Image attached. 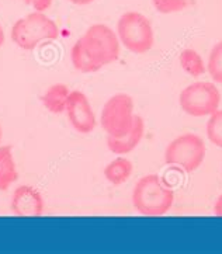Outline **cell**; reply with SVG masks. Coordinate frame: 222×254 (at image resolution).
I'll use <instances>...</instances> for the list:
<instances>
[{"mask_svg": "<svg viewBox=\"0 0 222 254\" xmlns=\"http://www.w3.org/2000/svg\"><path fill=\"white\" fill-rule=\"evenodd\" d=\"M4 40H6V37H4V30H3V27L0 24V47L4 44Z\"/></svg>", "mask_w": 222, "mask_h": 254, "instance_id": "obj_21", "label": "cell"}, {"mask_svg": "<svg viewBox=\"0 0 222 254\" xmlns=\"http://www.w3.org/2000/svg\"><path fill=\"white\" fill-rule=\"evenodd\" d=\"M206 143L196 133H184L173 139L165 152V163L179 166L186 173L197 170L206 159Z\"/></svg>", "mask_w": 222, "mask_h": 254, "instance_id": "obj_6", "label": "cell"}, {"mask_svg": "<svg viewBox=\"0 0 222 254\" xmlns=\"http://www.w3.org/2000/svg\"><path fill=\"white\" fill-rule=\"evenodd\" d=\"M59 37L55 21L41 11H33L17 20L11 28V40L18 48L33 51L42 41H52Z\"/></svg>", "mask_w": 222, "mask_h": 254, "instance_id": "obj_3", "label": "cell"}, {"mask_svg": "<svg viewBox=\"0 0 222 254\" xmlns=\"http://www.w3.org/2000/svg\"><path fill=\"white\" fill-rule=\"evenodd\" d=\"M45 209V202L41 192L31 186H20L14 190L11 197V211L21 218L41 216Z\"/></svg>", "mask_w": 222, "mask_h": 254, "instance_id": "obj_9", "label": "cell"}, {"mask_svg": "<svg viewBox=\"0 0 222 254\" xmlns=\"http://www.w3.org/2000/svg\"><path fill=\"white\" fill-rule=\"evenodd\" d=\"M71 3H74V4H77V6H86V4H90L93 3L94 0H69Z\"/></svg>", "mask_w": 222, "mask_h": 254, "instance_id": "obj_20", "label": "cell"}, {"mask_svg": "<svg viewBox=\"0 0 222 254\" xmlns=\"http://www.w3.org/2000/svg\"><path fill=\"white\" fill-rule=\"evenodd\" d=\"M181 110L191 117L214 114L221 104V93L210 82H196L180 93Z\"/></svg>", "mask_w": 222, "mask_h": 254, "instance_id": "obj_7", "label": "cell"}, {"mask_svg": "<svg viewBox=\"0 0 222 254\" xmlns=\"http://www.w3.org/2000/svg\"><path fill=\"white\" fill-rule=\"evenodd\" d=\"M27 4L33 6L35 11H45L51 7L52 0H24Z\"/></svg>", "mask_w": 222, "mask_h": 254, "instance_id": "obj_18", "label": "cell"}, {"mask_svg": "<svg viewBox=\"0 0 222 254\" xmlns=\"http://www.w3.org/2000/svg\"><path fill=\"white\" fill-rule=\"evenodd\" d=\"M214 213L218 216V218H222V194L220 197L217 198L214 205Z\"/></svg>", "mask_w": 222, "mask_h": 254, "instance_id": "obj_19", "label": "cell"}, {"mask_svg": "<svg viewBox=\"0 0 222 254\" xmlns=\"http://www.w3.org/2000/svg\"><path fill=\"white\" fill-rule=\"evenodd\" d=\"M180 65L183 70L193 77H200L206 72V65L203 58L194 50H184L180 54Z\"/></svg>", "mask_w": 222, "mask_h": 254, "instance_id": "obj_14", "label": "cell"}, {"mask_svg": "<svg viewBox=\"0 0 222 254\" xmlns=\"http://www.w3.org/2000/svg\"><path fill=\"white\" fill-rule=\"evenodd\" d=\"M152 4L159 13L172 14L184 10L190 4V0H152Z\"/></svg>", "mask_w": 222, "mask_h": 254, "instance_id": "obj_17", "label": "cell"}, {"mask_svg": "<svg viewBox=\"0 0 222 254\" xmlns=\"http://www.w3.org/2000/svg\"><path fill=\"white\" fill-rule=\"evenodd\" d=\"M207 136L213 145L222 148V110H217L214 114L210 115L207 123Z\"/></svg>", "mask_w": 222, "mask_h": 254, "instance_id": "obj_16", "label": "cell"}, {"mask_svg": "<svg viewBox=\"0 0 222 254\" xmlns=\"http://www.w3.org/2000/svg\"><path fill=\"white\" fill-rule=\"evenodd\" d=\"M18 180V170L13 156V148L0 146V191H7L13 183Z\"/></svg>", "mask_w": 222, "mask_h": 254, "instance_id": "obj_12", "label": "cell"}, {"mask_svg": "<svg viewBox=\"0 0 222 254\" xmlns=\"http://www.w3.org/2000/svg\"><path fill=\"white\" fill-rule=\"evenodd\" d=\"M145 133V123L144 118L140 115H135V121L132 129L123 138H111L107 136V146L110 152L114 155H128L131 153L134 149L140 145V142L144 138Z\"/></svg>", "mask_w": 222, "mask_h": 254, "instance_id": "obj_10", "label": "cell"}, {"mask_svg": "<svg viewBox=\"0 0 222 254\" xmlns=\"http://www.w3.org/2000/svg\"><path fill=\"white\" fill-rule=\"evenodd\" d=\"M66 114L74 131L90 133L96 128V115L86 94L80 90L71 91L66 103Z\"/></svg>", "mask_w": 222, "mask_h": 254, "instance_id": "obj_8", "label": "cell"}, {"mask_svg": "<svg viewBox=\"0 0 222 254\" xmlns=\"http://www.w3.org/2000/svg\"><path fill=\"white\" fill-rule=\"evenodd\" d=\"M118 35L106 24H93L74 42L71 59L76 70L94 73L114 64L120 57Z\"/></svg>", "mask_w": 222, "mask_h": 254, "instance_id": "obj_1", "label": "cell"}, {"mask_svg": "<svg viewBox=\"0 0 222 254\" xmlns=\"http://www.w3.org/2000/svg\"><path fill=\"white\" fill-rule=\"evenodd\" d=\"M69 94H71V90L66 84L57 83L47 89L41 97V101L44 107L52 114H64L66 111V103H68Z\"/></svg>", "mask_w": 222, "mask_h": 254, "instance_id": "obj_11", "label": "cell"}, {"mask_svg": "<svg viewBox=\"0 0 222 254\" xmlns=\"http://www.w3.org/2000/svg\"><path fill=\"white\" fill-rule=\"evenodd\" d=\"M1 136H3V129H1V125H0V142H1Z\"/></svg>", "mask_w": 222, "mask_h": 254, "instance_id": "obj_22", "label": "cell"}, {"mask_svg": "<svg viewBox=\"0 0 222 254\" xmlns=\"http://www.w3.org/2000/svg\"><path fill=\"white\" fill-rule=\"evenodd\" d=\"M174 192L166 187L156 174H148L135 184L132 205L144 216H162L170 211Z\"/></svg>", "mask_w": 222, "mask_h": 254, "instance_id": "obj_2", "label": "cell"}, {"mask_svg": "<svg viewBox=\"0 0 222 254\" xmlns=\"http://www.w3.org/2000/svg\"><path fill=\"white\" fill-rule=\"evenodd\" d=\"M208 73L217 83H222V41L215 44L208 57Z\"/></svg>", "mask_w": 222, "mask_h": 254, "instance_id": "obj_15", "label": "cell"}, {"mask_svg": "<svg viewBox=\"0 0 222 254\" xmlns=\"http://www.w3.org/2000/svg\"><path fill=\"white\" fill-rule=\"evenodd\" d=\"M134 164L125 157H117L104 167V177L108 183L114 186H121L131 177Z\"/></svg>", "mask_w": 222, "mask_h": 254, "instance_id": "obj_13", "label": "cell"}, {"mask_svg": "<svg viewBox=\"0 0 222 254\" xmlns=\"http://www.w3.org/2000/svg\"><path fill=\"white\" fill-rule=\"evenodd\" d=\"M117 35L120 44L132 54H145L155 42L150 21L138 11H127L118 18Z\"/></svg>", "mask_w": 222, "mask_h": 254, "instance_id": "obj_4", "label": "cell"}, {"mask_svg": "<svg viewBox=\"0 0 222 254\" xmlns=\"http://www.w3.org/2000/svg\"><path fill=\"white\" fill-rule=\"evenodd\" d=\"M134 100L131 96L118 93L106 101L101 110L100 124L107 136L123 138L131 131L135 121Z\"/></svg>", "mask_w": 222, "mask_h": 254, "instance_id": "obj_5", "label": "cell"}]
</instances>
